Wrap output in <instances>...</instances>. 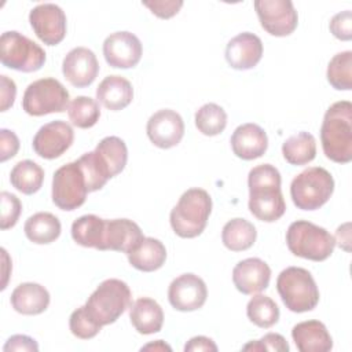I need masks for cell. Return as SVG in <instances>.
<instances>
[{
	"label": "cell",
	"instance_id": "obj_1",
	"mask_svg": "<svg viewBox=\"0 0 352 352\" xmlns=\"http://www.w3.org/2000/svg\"><path fill=\"white\" fill-rule=\"evenodd\" d=\"M280 173L271 164H261L248 175L249 210L265 223L279 220L286 212V202L280 190Z\"/></svg>",
	"mask_w": 352,
	"mask_h": 352
},
{
	"label": "cell",
	"instance_id": "obj_2",
	"mask_svg": "<svg viewBox=\"0 0 352 352\" xmlns=\"http://www.w3.org/2000/svg\"><path fill=\"white\" fill-rule=\"evenodd\" d=\"M320 142L324 155L337 164L352 160V103L340 100L324 113L320 126Z\"/></svg>",
	"mask_w": 352,
	"mask_h": 352
},
{
	"label": "cell",
	"instance_id": "obj_3",
	"mask_svg": "<svg viewBox=\"0 0 352 352\" xmlns=\"http://www.w3.org/2000/svg\"><path fill=\"white\" fill-rule=\"evenodd\" d=\"M212 212V198L204 188H188L169 214L170 227L180 238H195L206 228Z\"/></svg>",
	"mask_w": 352,
	"mask_h": 352
},
{
	"label": "cell",
	"instance_id": "obj_4",
	"mask_svg": "<svg viewBox=\"0 0 352 352\" xmlns=\"http://www.w3.org/2000/svg\"><path fill=\"white\" fill-rule=\"evenodd\" d=\"M129 286L116 278L103 280L85 302L88 315L102 327L114 323L132 304Z\"/></svg>",
	"mask_w": 352,
	"mask_h": 352
},
{
	"label": "cell",
	"instance_id": "obj_5",
	"mask_svg": "<svg viewBox=\"0 0 352 352\" xmlns=\"http://www.w3.org/2000/svg\"><path fill=\"white\" fill-rule=\"evenodd\" d=\"M289 250L301 258L323 261L336 248V238L323 227L307 220L293 221L286 231Z\"/></svg>",
	"mask_w": 352,
	"mask_h": 352
},
{
	"label": "cell",
	"instance_id": "obj_6",
	"mask_svg": "<svg viewBox=\"0 0 352 352\" xmlns=\"http://www.w3.org/2000/svg\"><path fill=\"white\" fill-rule=\"evenodd\" d=\"M276 290L292 312L312 311L319 302V289L311 272L301 267L285 268L276 279Z\"/></svg>",
	"mask_w": 352,
	"mask_h": 352
},
{
	"label": "cell",
	"instance_id": "obj_7",
	"mask_svg": "<svg viewBox=\"0 0 352 352\" xmlns=\"http://www.w3.org/2000/svg\"><path fill=\"white\" fill-rule=\"evenodd\" d=\"M334 191L331 173L322 166H311L300 172L290 184L293 204L301 210H316L323 206Z\"/></svg>",
	"mask_w": 352,
	"mask_h": 352
},
{
	"label": "cell",
	"instance_id": "obj_8",
	"mask_svg": "<svg viewBox=\"0 0 352 352\" xmlns=\"http://www.w3.org/2000/svg\"><path fill=\"white\" fill-rule=\"evenodd\" d=\"M45 58L37 43L16 30L4 32L0 37V60L8 69L33 73L44 66Z\"/></svg>",
	"mask_w": 352,
	"mask_h": 352
},
{
	"label": "cell",
	"instance_id": "obj_9",
	"mask_svg": "<svg viewBox=\"0 0 352 352\" xmlns=\"http://www.w3.org/2000/svg\"><path fill=\"white\" fill-rule=\"evenodd\" d=\"M69 91L60 81L45 77L26 87L22 98V109L33 117L63 113L69 107Z\"/></svg>",
	"mask_w": 352,
	"mask_h": 352
},
{
	"label": "cell",
	"instance_id": "obj_10",
	"mask_svg": "<svg viewBox=\"0 0 352 352\" xmlns=\"http://www.w3.org/2000/svg\"><path fill=\"white\" fill-rule=\"evenodd\" d=\"M85 176L77 161L58 168L52 177V202L62 210H74L87 199Z\"/></svg>",
	"mask_w": 352,
	"mask_h": 352
},
{
	"label": "cell",
	"instance_id": "obj_11",
	"mask_svg": "<svg viewBox=\"0 0 352 352\" xmlns=\"http://www.w3.org/2000/svg\"><path fill=\"white\" fill-rule=\"evenodd\" d=\"M254 10L261 28L271 36L285 37L297 28L298 15L290 0H256Z\"/></svg>",
	"mask_w": 352,
	"mask_h": 352
},
{
	"label": "cell",
	"instance_id": "obj_12",
	"mask_svg": "<svg viewBox=\"0 0 352 352\" xmlns=\"http://www.w3.org/2000/svg\"><path fill=\"white\" fill-rule=\"evenodd\" d=\"M29 22L36 36L47 45H56L66 36V15L54 3H43L32 8Z\"/></svg>",
	"mask_w": 352,
	"mask_h": 352
},
{
	"label": "cell",
	"instance_id": "obj_13",
	"mask_svg": "<svg viewBox=\"0 0 352 352\" xmlns=\"http://www.w3.org/2000/svg\"><path fill=\"white\" fill-rule=\"evenodd\" d=\"M74 140L73 128L62 120L44 124L34 135L32 146L34 153L45 160L59 158Z\"/></svg>",
	"mask_w": 352,
	"mask_h": 352
},
{
	"label": "cell",
	"instance_id": "obj_14",
	"mask_svg": "<svg viewBox=\"0 0 352 352\" xmlns=\"http://www.w3.org/2000/svg\"><path fill=\"white\" fill-rule=\"evenodd\" d=\"M208 297V289L202 278L195 274H182L175 278L168 289L170 305L182 312L197 311L204 307Z\"/></svg>",
	"mask_w": 352,
	"mask_h": 352
},
{
	"label": "cell",
	"instance_id": "obj_15",
	"mask_svg": "<svg viewBox=\"0 0 352 352\" xmlns=\"http://www.w3.org/2000/svg\"><path fill=\"white\" fill-rule=\"evenodd\" d=\"M142 43L131 32H116L103 41V56L116 69L135 67L142 58Z\"/></svg>",
	"mask_w": 352,
	"mask_h": 352
},
{
	"label": "cell",
	"instance_id": "obj_16",
	"mask_svg": "<svg viewBox=\"0 0 352 352\" xmlns=\"http://www.w3.org/2000/svg\"><path fill=\"white\" fill-rule=\"evenodd\" d=\"M146 132L154 146L160 148H172L183 139L184 121L175 110L162 109L148 118Z\"/></svg>",
	"mask_w": 352,
	"mask_h": 352
},
{
	"label": "cell",
	"instance_id": "obj_17",
	"mask_svg": "<svg viewBox=\"0 0 352 352\" xmlns=\"http://www.w3.org/2000/svg\"><path fill=\"white\" fill-rule=\"evenodd\" d=\"M62 73L76 88L91 85L99 73L96 55L87 47H76L70 50L63 58Z\"/></svg>",
	"mask_w": 352,
	"mask_h": 352
},
{
	"label": "cell",
	"instance_id": "obj_18",
	"mask_svg": "<svg viewBox=\"0 0 352 352\" xmlns=\"http://www.w3.org/2000/svg\"><path fill=\"white\" fill-rule=\"evenodd\" d=\"M271 268L257 257L239 261L232 270V282L242 294H256L265 290L270 285Z\"/></svg>",
	"mask_w": 352,
	"mask_h": 352
},
{
	"label": "cell",
	"instance_id": "obj_19",
	"mask_svg": "<svg viewBox=\"0 0 352 352\" xmlns=\"http://www.w3.org/2000/svg\"><path fill=\"white\" fill-rule=\"evenodd\" d=\"M263 56V43L258 36L243 32L232 37L226 47V60L235 70L253 69Z\"/></svg>",
	"mask_w": 352,
	"mask_h": 352
},
{
	"label": "cell",
	"instance_id": "obj_20",
	"mask_svg": "<svg viewBox=\"0 0 352 352\" xmlns=\"http://www.w3.org/2000/svg\"><path fill=\"white\" fill-rule=\"evenodd\" d=\"M144 238L140 227L129 219H106L102 250L131 253Z\"/></svg>",
	"mask_w": 352,
	"mask_h": 352
},
{
	"label": "cell",
	"instance_id": "obj_21",
	"mask_svg": "<svg viewBox=\"0 0 352 352\" xmlns=\"http://www.w3.org/2000/svg\"><path fill=\"white\" fill-rule=\"evenodd\" d=\"M230 143L234 154L245 161L260 158L268 148L265 131L253 122L239 125L232 132Z\"/></svg>",
	"mask_w": 352,
	"mask_h": 352
},
{
	"label": "cell",
	"instance_id": "obj_22",
	"mask_svg": "<svg viewBox=\"0 0 352 352\" xmlns=\"http://www.w3.org/2000/svg\"><path fill=\"white\" fill-rule=\"evenodd\" d=\"M292 338L300 352H329L333 338L319 320H305L292 329Z\"/></svg>",
	"mask_w": 352,
	"mask_h": 352
},
{
	"label": "cell",
	"instance_id": "obj_23",
	"mask_svg": "<svg viewBox=\"0 0 352 352\" xmlns=\"http://www.w3.org/2000/svg\"><path fill=\"white\" fill-rule=\"evenodd\" d=\"M50 293L40 283L25 282L18 285L11 293L12 308L22 315L43 314L50 305Z\"/></svg>",
	"mask_w": 352,
	"mask_h": 352
},
{
	"label": "cell",
	"instance_id": "obj_24",
	"mask_svg": "<svg viewBox=\"0 0 352 352\" xmlns=\"http://www.w3.org/2000/svg\"><path fill=\"white\" fill-rule=\"evenodd\" d=\"M96 99L111 111L122 110L133 99L132 84L121 76H107L96 88Z\"/></svg>",
	"mask_w": 352,
	"mask_h": 352
},
{
	"label": "cell",
	"instance_id": "obj_25",
	"mask_svg": "<svg viewBox=\"0 0 352 352\" xmlns=\"http://www.w3.org/2000/svg\"><path fill=\"white\" fill-rule=\"evenodd\" d=\"M129 319L138 333L154 334L162 329L164 311L155 300L142 297L129 307Z\"/></svg>",
	"mask_w": 352,
	"mask_h": 352
},
{
	"label": "cell",
	"instance_id": "obj_26",
	"mask_svg": "<svg viewBox=\"0 0 352 352\" xmlns=\"http://www.w3.org/2000/svg\"><path fill=\"white\" fill-rule=\"evenodd\" d=\"M126 256L133 268L143 272H153L164 265L166 260V249L160 239L144 236Z\"/></svg>",
	"mask_w": 352,
	"mask_h": 352
},
{
	"label": "cell",
	"instance_id": "obj_27",
	"mask_svg": "<svg viewBox=\"0 0 352 352\" xmlns=\"http://www.w3.org/2000/svg\"><path fill=\"white\" fill-rule=\"evenodd\" d=\"M60 221L50 212H37L32 214L23 226L26 238L37 245H47L56 241L60 235Z\"/></svg>",
	"mask_w": 352,
	"mask_h": 352
},
{
	"label": "cell",
	"instance_id": "obj_28",
	"mask_svg": "<svg viewBox=\"0 0 352 352\" xmlns=\"http://www.w3.org/2000/svg\"><path fill=\"white\" fill-rule=\"evenodd\" d=\"M104 228L106 219H102L96 214H84L73 221L72 238L80 246L102 250Z\"/></svg>",
	"mask_w": 352,
	"mask_h": 352
},
{
	"label": "cell",
	"instance_id": "obj_29",
	"mask_svg": "<svg viewBox=\"0 0 352 352\" xmlns=\"http://www.w3.org/2000/svg\"><path fill=\"white\" fill-rule=\"evenodd\" d=\"M257 238L256 227L246 219L235 217L227 221L221 231L223 245L231 252L248 250Z\"/></svg>",
	"mask_w": 352,
	"mask_h": 352
},
{
	"label": "cell",
	"instance_id": "obj_30",
	"mask_svg": "<svg viewBox=\"0 0 352 352\" xmlns=\"http://www.w3.org/2000/svg\"><path fill=\"white\" fill-rule=\"evenodd\" d=\"M282 154L290 165H305L316 157V140L309 132H297L283 142Z\"/></svg>",
	"mask_w": 352,
	"mask_h": 352
},
{
	"label": "cell",
	"instance_id": "obj_31",
	"mask_svg": "<svg viewBox=\"0 0 352 352\" xmlns=\"http://www.w3.org/2000/svg\"><path fill=\"white\" fill-rule=\"evenodd\" d=\"M10 182L19 192L32 195L37 192L44 182V169L32 160H23L14 165Z\"/></svg>",
	"mask_w": 352,
	"mask_h": 352
},
{
	"label": "cell",
	"instance_id": "obj_32",
	"mask_svg": "<svg viewBox=\"0 0 352 352\" xmlns=\"http://www.w3.org/2000/svg\"><path fill=\"white\" fill-rule=\"evenodd\" d=\"M95 151L99 154L103 164L107 166L110 176L114 177L121 173L128 161V148L125 142L118 136H106L103 138Z\"/></svg>",
	"mask_w": 352,
	"mask_h": 352
},
{
	"label": "cell",
	"instance_id": "obj_33",
	"mask_svg": "<svg viewBox=\"0 0 352 352\" xmlns=\"http://www.w3.org/2000/svg\"><path fill=\"white\" fill-rule=\"evenodd\" d=\"M246 315L256 326L270 329L279 320V308L271 297L256 294L246 305Z\"/></svg>",
	"mask_w": 352,
	"mask_h": 352
},
{
	"label": "cell",
	"instance_id": "obj_34",
	"mask_svg": "<svg viewBox=\"0 0 352 352\" xmlns=\"http://www.w3.org/2000/svg\"><path fill=\"white\" fill-rule=\"evenodd\" d=\"M77 164L80 165L85 176L88 192L100 190L107 183V180L111 179L107 166L103 164V161L100 160L99 154L95 150L82 154L77 160Z\"/></svg>",
	"mask_w": 352,
	"mask_h": 352
},
{
	"label": "cell",
	"instance_id": "obj_35",
	"mask_svg": "<svg viewBox=\"0 0 352 352\" xmlns=\"http://www.w3.org/2000/svg\"><path fill=\"white\" fill-rule=\"evenodd\" d=\"M67 116L74 126L87 129L99 121L100 107L98 100L89 96H76L69 103Z\"/></svg>",
	"mask_w": 352,
	"mask_h": 352
},
{
	"label": "cell",
	"instance_id": "obj_36",
	"mask_svg": "<svg viewBox=\"0 0 352 352\" xmlns=\"http://www.w3.org/2000/svg\"><path fill=\"white\" fill-rule=\"evenodd\" d=\"M326 77L334 89H352V52L344 51L336 54L327 65Z\"/></svg>",
	"mask_w": 352,
	"mask_h": 352
},
{
	"label": "cell",
	"instance_id": "obj_37",
	"mask_svg": "<svg viewBox=\"0 0 352 352\" xmlns=\"http://www.w3.org/2000/svg\"><path fill=\"white\" fill-rule=\"evenodd\" d=\"M195 126L205 136H216L227 126V113L216 103H206L195 113Z\"/></svg>",
	"mask_w": 352,
	"mask_h": 352
},
{
	"label": "cell",
	"instance_id": "obj_38",
	"mask_svg": "<svg viewBox=\"0 0 352 352\" xmlns=\"http://www.w3.org/2000/svg\"><path fill=\"white\" fill-rule=\"evenodd\" d=\"M69 327L74 337L81 340L94 338L102 329L85 311V307H80L74 309L69 318Z\"/></svg>",
	"mask_w": 352,
	"mask_h": 352
},
{
	"label": "cell",
	"instance_id": "obj_39",
	"mask_svg": "<svg viewBox=\"0 0 352 352\" xmlns=\"http://www.w3.org/2000/svg\"><path fill=\"white\" fill-rule=\"evenodd\" d=\"M1 201V217H0V228L8 230L12 228L22 212V204L19 198L8 191H3L0 194Z\"/></svg>",
	"mask_w": 352,
	"mask_h": 352
},
{
	"label": "cell",
	"instance_id": "obj_40",
	"mask_svg": "<svg viewBox=\"0 0 352 352\" xmlns=\"http://www.w3.org/2000/svg\"><path fill=\"white\" fill-rule=\"evenodd\" d=\"M243 351H278V352H287L289 344L283 336L278 333H268L257 341H250L246 344Z\"/></svg>",
	"mask_w": 352,
	"mask_h": 352
},
{
	"label": "cell",
	"instance_id": "obj_41",
	"mask_svg": "<svg viewBox=\"0 0 352 352\" xmlns=\"http://www.w3.org/2000/svg\"><path fill=\"white\" fill-rule=\"evenodd\" d=\"M329 29L336 38L349 41L352 38V12L349 10H345L336 14L330 19Z\"/></svg>",
	"mask_w": 352,
	"mask_h": 352
},
{
	"label": "cell",
	"instance_id": "obj_42",
	"mask_svg": "<svg viewBox=\"0 0 352 352\" xmlns=\"http://www.w3.org/2000/svg\"><path fill=\"white\" fill-rule=\"evenodd\" d=\"M154 15L162 19H169L175 16L183 7L182 0H154V1H142Z\"/></svg>",
	"mask_w": 352,
	"mask_h": 352
},
{
	"label": "cell",
	"instance_id": "obj_43",
	"mask_svg": "<svg viewBox=\"0 0 352 352\" xmlns=\"http://www.w3.org/2000/svg\"><path fill=\"white\" fill-rule=\"evenodd\" d=\"M19 150V139L14 131L0 129V161L4 162L12 158Z\"/></svg>",
	"mask_w": 352,
	"mask_h": 352
},
{
	"label": "cell",
	"instance_id": "obj_44",
	"mask_svg": "<svg viewBox=\"0 0 352 352\" xmlns=\"http://www.w3.org/2000/svg\"><path fill=\"white\" fill-rule=\"evenodd\" d=\"M4 352H11V351H25V352H37L38 351V345L36 342V340H33L29 336L25 334H15L11 336L7 342L3 346Z\"/></svg>",
	"mask_w": 352,
	"mask_h": 352
},
{
	"label": "cell",
	"instance_id": "obj_45",
	"mask_svg": "<svg viewBox=\"0 0 352 352\" xmlns=\"http://www.w3.org/2000/svg\"><path fill=\"white\" fill-rule=\"evenodd\" d=\"M0 82H1V88H0V110L1 111H7L15 100L16 96V85L14 82V80L8 78L7 76H0Z\"/></svg>",
	"mask_w": 352,
	"mask_h": 352
},
{
	"label": "cell",
	"instance_id": "obj_46",
	"mask_svg": "<svg viewBox=\"0 0 352 352\" xmlns=\"http://www.w3.org/2000/svg\"><path fill=\"white\" fill-rule=\"evenodd\" d=\"M184 351L186 352H199V351H204V352H216L217 351V345L214 344V341L209 337H205V336H197V337H192L186 345H184Z\"/></svg>",
	"mask_w": 352,
	"mask_h": 352
},
{
	"label": "cell",
	"instance_id": "obj_47",
	"mask_svg": "<svg viewBox=\"0 0 352 352\" xmlns=\"http://www.w3.org/2000/svg\"><path fill=\"white\" fill-rule=\"evenodd\" d=\"M348 228H349V223H345L344 226H340L337 228V234H336V236H337L336 243L346 252L349 250V246H348L349 245V231H348Z\"/></svg>",
	"mask_w": 352,
	"mask_h": 352
},
{
	"label": "cell",
	"instance_id": "obj_48",
	"mask_svg": "<svg viewBox=\"0 0 352 352\" xmlns=\"http://www.w3.org/2000/svg\"><path fill=\"white\" fill-rule=\"evenodd\" d=\"M142 351H172V348L168 344H165L162 340H157L155 342H150L142 346Z\"/></svg>",
	"mask_w": 352,
	"mask_h": 352
}]
</instances>
